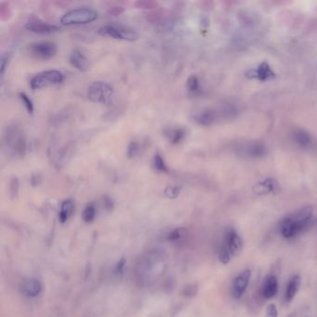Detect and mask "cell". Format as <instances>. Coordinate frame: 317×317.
I'll use <instances>...</instances> for the list:
<instances>
[{
  "label": "cell",
  "instance_id": "8fae6325",
  "mask_svg": "<svg viewBox=\"0 0 317 317\" xmlns=\"http://www.w3.org/2000/svg\"><path fill=\"white\" fill-rule=\"evenodd\" d=\"M69 61L74 68L80 72H86L89 67V62L87 57L80 50H74L70 55Z\"/></svg>",
  "mask_w": 317,
  "mask_h": 317
},
{
  "label": "cell",
  "instance_id": "603a6c76",
  "mask_svg": "<svg viewBox=\"0 0 317 317\" xmlns=\"http://www.w3.org/2000/svg\"><path fill=\"white\" fill-rule=\"evenodd\" d=\"M185 235H186V230L184 228H176L168 234L167 240L169 242H176L180 240Z\"/></svg>",
  "mask_w": 317,
  "mask_h": 317
},
{
  "label": "cell",
  "instance_id": "f546056e",
  "mask_svg": "<svg viewBox=\"0 0 317 317\" xmlns=\"http://www.w3.org/2000/svg\"><path fill=\"white\" fill-rule=\"evenodd\" d=\"M136 6L138 9H144V10H151L155 9L157 6V3L154 1H138L136 2Z\"/></svg>",
  "mask_w": 317,
  "mask_h": 317
},
{
  "label": "cell",
  "instance_id": "1f68e13d",
  "mask_svg": "<svg viewBox=\"0 0 317 317\" xmlns=\"http://www.w3.org/2000/svg\"><path fill=\"white\" fill-rule=\"evenodd\" d=\"M18 188H19V181L17 180V178H13L11 183V190L13 195L18 193Z\"/></svg>",
  "mask_w": 317,
  "mask_h": 317
},
{
  "label": "cell",
  "instance_id": "484cf974",
  "mask_svg": "<svg viewBox=\"0 0 317 317\" xmlns=\"http://www.w3.org/2000/svg\"><path fill=\"white\" fill-rule=\"evenodd\" d=\"M230 251L227 249L225 246H223L222 249H220V253H219V260L223 263V264H228L231 261Z\"/></svg>",
  "mask_w": 317,
  "mask_h": 317
},
{
  "label": "cell",
  "instance_id": "5b68a950",
  "mask_svg": "<svg viewBox=\"0 0 317 317\" xmlns=\"http://www.w3.org/2000/svg\"><path fill=\"white\" fill-rule=\"evenodd\" d=\"M99 35L101 37L119 39V40H127L134 41L139 38V34L135 30L118 25H105L99 29Z\"/></svg>",
  "mask_w": 317,
  "mask_h": 317
},
{
  "label": "cell",
  "instance_id": "83f0119b",
  "mask_svg": "<svg viewBox=\"0 0 317 317\" xmlns=\"http://www.w3.org/2000/svg\"><path fill=\"white\" fill-rule=\"evenodd\" d=\"M140 152V144L137 142H131L129 146H128V149H127V155L130 157V158H133L135 156H137Z\"/></svg>",
  "mask_w": 317,
  "mask_h": 317
},
{
  "label": "cell",
  "instance_id": "d6986e66",
  "mask_svg": "<svg viewBox=\"0 0 317 317\" xmlns=\"http://www.w3.org/2000/svg\"><path fill=\"white\" fill-rule=\"evenodd\" d=\"M266 152L265 145L261 143H251L246 146V153L250 157H261L264 156Z\"/></svg>",
  "mask_w": 317,
  "mask_h": 317
},
{
  "label": "cell",
  "instance_id": "30bf717a",
  "mask_svg": "<svg viewBox=\"0 0 317 317\" xmlns=\"http://www.w3.org/2000/svg\"><path fill=\"white\" fill-rule=\"evenodd\" d=\"M248 78L258 79L260 81H268L274 79V73L267 62H261L255 69H251L246 74Z\"/></svg>",
  "mask_w": 317,
  "mask_h": 317
},
{
  "label": "cell",
  "instance_id": "f1b7e54d",
  "mask_svg": "<svg viewBox=\"0 0 317 317\" xmlns=\"http://www.w3.org/2000/svg\"><path fill=\"white\" fill-rule=\"evenodd\" d=\"M11 9L9 8V5L7 3L2 2L0 4V16H1V19L7 20L9 19L11 17Z\"/></svg>",
  "mask_w": 317,
  "mask_h": 317
},
{
  "label": "cell",
  "instance_id": "9c48e42d",
  "mask_svg": "<svg viewBox=\"0 0 317 317\" xmlns=\"http://www.w3.org/2000/svg\"><path fill=\"white\" fill-rule=\"evenodd\" d=\"M224 246L229 249L232 257L237 256L243 249L242 238L237 233V231L230 229L225 235Z\"/></svg>",
  "mask_w": 317,
  "mask_h": 317
},
{
  "label": "cell",
  "instance_id": "836d02e7",
  "mask_svg": "<svg viewBox=\"0 0 317 317\" xmlns=\"http://www.w3.org/2000/svg\"><path fill=\"white\" fill-rule=\"evenodd\" d=\"M123 12H124V10H123L122 7H113L111 11H110V13L113 14V15H115V16H117V15L121 14Z\"/></svg>",
  "mask_w": 317,
  "mask_h": 317
},
{
  "label": "cell",
  "instance_id": "7a4b0ae2",
  "mask_svg": "<svg viewBox=\"0 0 317 317\" xmlns=\"http://www.w3.org/2000/svg\"><path fill=\"white\" fill-rule=\"evenodd\" d=\"M97 18L98 13L93 9L78 8L65 13L61 18V23L62 25L67 26L87 25L92 23L95 20H97Z\"/></svg>",
  "mask_w": 317,
  "mask_h": 317
},
{
  "label": "cell",
  "instance_id": "3957f363",
  "mask_svg": "<svg viewBox=\"0 0 317 317\" xmlns=\"http://www.w3.org/2000/svg\"><path fill=\"white\" fill-rule=\"evenodd\" d=\"M113 87L102 81L93 82L87 88V98L95 103L108 104L112 100Z\"/></svg>",
  "mask_w": 317,
  "mask_h": 317
},
{
  "label": "cell",
  "instance_id": "4dcf8cb0",
  "mask_svg": "<svg viewBox=\"0 0 317 317\" xmlns=\"http://www.w3.org/2000/svg\"><path fill=\"white\" fill-rule=\"evenodd\" d=\"M266 315L267 317H278V311H277L276 305L274 303L268 305Z\"/></svg>",
  "mask_w": 317,
  "mask_h": 317
},
{
  "label": "cell",
  "instance_id": "4316f807",
  "mask_svg": "<svg viewBox=\"0 0 317 317\" xmlns=\"http://www.w3.org/2000/svg\"><path fill=\"white\" fill-rule=\"evenodd\" d=\"M180 193V187L179 186H167L164 190L165 195L170 199L177 198Z\"/></svg>",
  "mask_w": 317,
  "mask_h": 317
},
{
  "label": "cell",
  "instance_id": "ffe728a7",
  "mask_svg": "<svg viewBox=\"0 0 317 317\" xmlns=\"http://www.w3.org/2000/svg\"><path fill=\"white\" fill-rule=\"evenodd\" d=\"M294 140L301 147H307L311 143V135L302 129H298L294 132Z\"/></svg>",
  "mask_w": 317,
  "mask_h": 317
},
{
  "label": "cell",
  "instance_id": "7c38bea8",
  "mask_svg": "<svg viewBox=\"0 0 317 317\" xmlns=\"http://www.w3.org/2000/svg\"><path fill=\"white\" fill-rule=\"evenodd\" d=\"M253 191L258 194L276 193L278 191V183L273 178H267L266 180L258 182L253 186Z\"/></svg>",
  "mask_w": 317,
  "mask_h": 317
},
{
  "label": "cell",
  "instance_id": "e575fe53",
  "mask_svg": "<svg viewBox=\"0 0 317 317\" xmlns=\"http://www.w3.org/2000/svg\"><path fill=\"white\" fill-rule=\"evenodd\" d=\"M7 63H8V58L6 56L2 57L1 59V75H4V73H5Z\"/></svg>",
  "mask_w": 317,
  "mask_h": 317
},
{
  "label": "cell",
  "instance_id": "52a82bcc",
  "mask_svg": "<svg viewBox=\"0 0 317 317\" xmlns=\"http://www.w3.org/2000/svg\"><path fill=\"white\" fill-rule=\"evenodd\" d=\"M26 29L29 31L40 34V35H50L60 31L61 28L55 25L47 24L43 21L38 19H32L25 25Z\"/></svg>",
  "mask_w": 317,
  "mask_h": 317
},
{
  "label": "cell",
  "instance_id": "5bb4252c",
  "mask_svg": "<svg viewBox=\"0 0 317 317\" xmlns=\"http://www.w3.org/2000/svg\"><path fill=\"white\" fill-rule=\"evenodd\" d=\"M301 284V279L300 276L298 274L293 275L292 277L288 281V284L286 286V295H285V299L286 302H291L294 298L296 297L297 293L299 290Z\"/></svg>",
  "mask_w": 317,
  "mask_h": 317
},
{
  "label": "cell",
  "instance_id": "8992f818",
  "mask_svg": "<svg viewBox=\"0 0 317 317\" xmlns=\"http://www.w3.org/2000/svg\"><path fill=\"white\" fill-rule=\"evenodd\" d=\"M56 44L51 41H40L30 44L28 51L30 55L38 60H49L56 55Z\"/></svg>",
  "mask_w": 317,
  "mask_h": 317
},
{
  "label": "cell",
  "instance_id": "d4e9b609",
  "mask_svg": "<svg viewBox=\"0 0 317 317\" xmlns=\"http://www.w3.org/2000/svg\"><path fill=\"white\" fill-rule=\"evenodd\" d=\"M19 96L20 99H21L23 104H24L25 108H26L27 112L29 113V114H33L35 108H34V103H33L32 99H30V98L28 97V95H26L25 92H21V93L19 94Z\"/></svg>",
  "mask_w": 317,
  "mask_h": 317
},
{
  "label": "cell",
  "instance_id": "2e32d148",
  "mask_svg": "<svg viewBox=\"0 0 317 317\" xmlns=\"http://www.w3.org/2000/svg\"><path fill=\"white\" fill-rule=\"evenodd\" d=\"M75 212V202L72 199H67L62 202L61 210L59 212V222L64 224L68 221Z\"/></svg>",
  "mask_w": 317,
  "mask_h": 317
},
{
  "label": "cell",
  "instance_id": "ac0fdd59",
  "mask_svg": "<svg viewBox=\"0 0 317 317\" xmlns=\"http://www.w3.org/2000/svg\"><path fill=\"white\" fill-rule=\"evenodd\" d=\"M195 121L202 126H210L216 120V113L212 110H205L194 117Z\"/></svg>",
  "mask_w": 317,
  "mask_h": 317
},
{
  "label": "cell",
  "instance_id": "6da1fadb",
  "mask_svg": "<svg viewBox=\"0 0 317 317\" xmlns=\"http://www.w3.org/2000/svg\"><path fill=\"white\" fill-rule=\"evenodd\" d=\"M312 223V208L305 206L287 215L280 223V232L285 238H293L303 233Z\"/></svg>",
  "mask_w": 317,
  "mask_h": 317
},
{
  "label": "cell",
  "instance_id": "d6a6232c",
  "mask_svg": "<svg viewBox=\"0 0 317 317\" xmlns=\"http://www.w3.org/2000/svg\"><path fill=\"white\" fill-rule=\"evenodd\" d=\"M103 204H104L106 209L109 210V212L112 210L113 208H114V202H113L112 199L108 197V196L103 197Z\"/></svg>",
  "mask_w": 317,
  "mask_h": 317
},
{
  "label": "cell",
  "instance_id": "4fadbf2b",
  "mask_svg": "<svg viewBox=\"0 0 317 317\" xmlns=\"http://www.w3.org/2000/svg\"><path fill=\"white\" fill-rule=\"evenodd\" d=\"M278 291V281L273 274L266 277L262 287V295L265 298H274Z\"/></svg>",
  "mask_w": 317,
  "mask_h": 317
},
{
  "label": "cell",
  "instance_id": "7402d4cb",
  "mask_svg": "<svg viewBox=\"0 0 317 317\" xmlns=\"http://www.w3.org/2000/svg\"><path fill=\"white\" fill-rule=\"evenodd\" d=\"M96 207H95V205L92 203H90V204H88V205L85 207V209L83 210V213H82V219H83V221L85 222V223H87V224H89V223H92L94 221V219L96 217Z\"/></svg>",
  "mask_w": 317,
  "mask_h": 317
},
{
  "label": "cell",
  "instance_id": "44dd1931",
  "mask_svg": "<svg viewBox=\"0 0 317 317\" xmlns=\"http://www.w3.org/2000/svg\"><path fill=\"white\" fill-rule=\"evenodd\" d=\"M153 168L158 173H166L168 171L166 163L159 154H156L153 158Z\"/></svg>",
  "mask_w": 317,
  "mask_h": 317
},
{
  "label": "cell",
  "instance_id": "cb8c5ba5",
  "mask_svg": "<svg viewBox=\"0 0 317 317\" xmlns=\"http://www.w3.org/2000/svg\"><path fill=\"white\" fill-rule=\"evenodd\" d=\"M187 89L190 92H196L199 90L198 77L196 75H192L188 77L186 82Z\"/></svg>",
  "mask_w": 317,
  "mask_h": 317
},
{
  "label": "cell",
  "instance_id": "e0dca14e",
  "mask_svg": "<svg viewBox=\"0 0 317 317\" xmlns=\"http://www.w3.org/2000/svg\"><path fill=\"white\" fill-rule=\"evenodd\" d=\"M165 135L172 144H178L184 139L186 132L184 129H181V128H171V129L166 130Z\"/></svg>",
  "mask_w": 317,
  "mask_h": 317
},
{
  "label": "cell",
  "instance_id": "9a60e30c",
  "mask_svg": "<svg viewBox=\"0 0 317 317\" xmlns=\"http://www.w3.org/2000/svg\"><path fill=\"white\" fill-rule=\"evenodd\" d=\"M42 284L39 280L30 279L26 281L23 285V292L25 293V295L27 297L35 298L42 292Z\"/></svg>",
  "mask_w": 317,
  "mask_h": 317
},
{
  "label": "cell",
  "instance_id": "ba28073f",
  "mask_svg": "<svg viewBox=\"0 0 317 317\" xmlns=\"http://www.w3.org/2000/svg\"><path fill=\"white\" fill-rule=\"evenodd\" d=\"M250 277H251L250 270H246L237 275L232 286V294L234 298L238 299L242 297L243 294L245 293L248 287Z\"/></svg>",
  "mask_w": 317,
  "mask_h": 317
},
{
  "label": "cell",
  "instance_id": "277c9868",
  "mask_svg": "<svg viewBox=\"0 0 317 317\" xmlns=\"http://www.w3.org/2000/svg\"><path fill=\"white\" fill-rule=\"evenodd\" d=\"M63 80L64 75L62 72L58 70H48L33 76L30 80V86L32 89H40L43 87L61 84Z\"/></svg>",
  "mask_w": 317,
  "mask_h": 317
}]
</instances>
